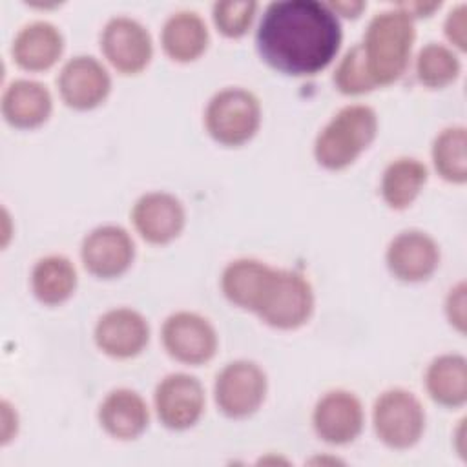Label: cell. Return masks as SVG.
I'll return each instance as SVG.
<instances>
[{"instance_id":"2","label":"cell","mask_w":467,"mask_h":467,"mask_svg":"<svg viewBox=\"0 0 467 467\" xmlns=\"http://www.w3.org/2000/svg\"><path fill=\"white\" fill-rule=\"evenodd\" d=\"M414 38V22L400 7L379 11L370 18L361 49L376 86L392 84L405 73Z\"/></svg>"},{"instance_id":"16","label":"cell","mask_w":467,"mask_h":467,"mask_svg":"<svg viewBox=\"0 0 467 467\" xmlns=\"http://www.w3.org/2000/svg\"><path fill=\"white\" fill-rule=\"evenodd\" d=\"M97 347L119 359L133 358L144 350L150 339L148 321L133 308H111L104 312L95 325Z\"/></svg>"},{"instance_id":"11","label":"cell","mask_w":467,"mask_h":467,"mask_svg":"<svg viewBox=\"0 0 467 467\" xmlns=\"http://www.w3.org/2000/svg\"><path fill=\"white\" fill-rule=\"evenodd\" d=\"M84 268L100 279L122 275L133 263L135 244L130 234L117 224H104L91 230L80 246Z\"/></svg>"},{"instance_id":"29","label":"cell","mask_w":467,"mask_h":467,"mask_svg":"<svg viewBox=\"0 0 467 467\" xmlns=\"http://www.w3.org/2000/svg\"><path fill=\"white\" fill-rule=\"evenodd\" d=\"M465 26H467V7H465V4H460V5L452 7L451 13L447 15L445 24H443V31H445V36L449 38V42L454 44L462 51L467 47V44H465L467 42Z\"/></svg>"},{"instance_id":"10","label":"cell","mask_w":467,"mask_h":467,"mask_svg":"<svg viewBox=\"0 0 467 467\" xmlns=\"http://www.w3.org/2000/svg\"><path fill=\"white\" fill-rule=\"evenodd\" d=\"M153 403L161 423L171 431L195 425L204 410V389L186 372L164 376L153 392Z\"/></svg>"},{"instance_id":"18","label":"cell","mask_w":467,"mask_h":467,"mask_svg":"<svg viewBox=\"0 0 467 467\" xmlns=\"http://www.w3.org/2000/svg\"><path fill=\"white\" fill-rule=\"evenodd\" d=\"M64 51L62 33L46 20L24 26L11 46L13 60L26 71L49 69Z\"/></svg>"},{"instance_id":"6","label":"cell","mask_w":467,"mask_h":467,"mask_svg":"<svg viewBox=\"0 0 467 467\" xmlns=\"http://www.w3.org/2000/svg\"><path fill=\"white\" fill-rule=\"evenodd\" d=\"M376 436L390 449H409L420 441L425 429V410L420 400L405 389L381 392L372 407Z\"/></svg>"},{"instance_id":"12","label":"cell","mask_w":467,"mask_h":467,"mask_svg":"<svg viewBox=\"0 0 467 467\" xmlns=\"http://www.w3.org/2000/svg\"><path fill=\"white\" fill-rule=\"evenodd\" d=\"M57 84L64 104L84 111L106 100L111 89V77L95 57L78 55L62 66Z\"/></svg>"},{"instance_id":"4","label":"cell","mask_w":467,"mask_h":467,"mask_svg":"<svg viewBox=\"0 0 467 467\" xmlns=\"http://www.w3.org/2000/svg\"><path fill=\"white\" fill-rule=\"evenodd\" d=\"M261 124V104L257 97L243 88L217 91L204 109V126L213 140L224 146L248 142Z\"/></svg>"},{"instance_id":"17","label":"cell","mask_w":467,"mask_h":467,"mask_svg":"<svg viewBox=\"0 0 467 467\" xmlns=\"http://www.w3.org/2000/svg\"><path fill=\"white\" fill-rule=\"evenodd\" d=\"M100 427L117 440L139 438L150 421V410L142 396L131 389H115L99 405Z\"/></svg>"},{"instance_id":"32","label":"cell","mask_w":467,"mask_h":467,"mask_svg":"<svg viewBox=\"0 0 467 467\" xmlns=\"http://www.w3.org/2000/svg\"><path fill=\"white\" fill-rule=\"evenodd\" d=\"M336 15H343V16H358L361 13V9L365 7L363 2H328L327 4Z\"/></svg>"},{"instance_id":"23","label":"cell","mask_w":467,"mask_h":467,"mask_svg":"<svg viewBox=\"0 0 467 467\" xmlns=\"http://www.w3.org/2000/svg\"><path fill=\"white\" fill-rule=\"evenodd\" d=\"M77 286V270L64 255H46L31 270V290L44 305H60Z\"/></svg>"},{"instance_id":"20","label":"cell","mask_w":467,"mask_h":467,"mask_svg":"<svg viewBox=\"0 0 467 467\" xmlns=\"http://www.w3.org/2000/svg\"><path fill=\"white\" fill-rule=\"evenodd\" d=\"M272 272V266L257 259H235L223 270V294L232 305L255 312Z\"/></svg>"},{"instance_id":"31","label":"cell","mask_w":467,"mask_h":467,"mask_svg":"<svg viewBox=\"0 0 467 467\" xmlns=\"http://www.w3.org/2000/svg\"><path fill=\"white\" fill-rule=\"evenodd\" d=\"M0 407H2V443H7L13 438V434H16L18 420H16V412L7 401H2Z\"/></svg>"},{"instance_id":"26","label":"cell","mask_w":467,"mask_h":467,"mask_svg":"<svg viewBox=\"0 0 467 467\" xmlns=\"http://www.w3.org/2000/svg\"><path fill=\"white\" fill-rule=\"evenodd\" d=\"M460 75V60L443 44L429 42L416 58V77L427 88H445Z\"/></svg>"},{"instance_id":"5","label":"cell","mask_w":467,"mask_h":467,"mask_svg":"<svg viewBox=\"0 0 467 467\" xmlns=\"http://www.w3.org/2000/svg\"><path fill=\"white\" fill-rule=\"evenodd\" d=\"M314 312V290L305 275L274 268L255 314L270 327L290 330L305 325Z\"/></svg>"},{"instance_id":"22","label":"cell","mask_w":467,"mask_h":467,"mask_svg":"<svg viewBox=\"0 0 467 467\" xmlns=\"http://www.w3.org/2000/svg\"><path fill=\"white\" fill-rule=\"evenodd\" d=\"M429 396L443 407H462L467 400V361L460 354H441L425 370Z\"/></svg>"},{"instance_id":"28","label":"cell","mask_w":467,"mask_h":467,"mask_svg":"<svg viewBox=\"0 0 467 467\" xmlns=\"http://www.w3.org/2000/svg\"><path fill=\"white\" fill-rule=\"evenodd\" d=\"M255 9V2H217L213 4V24L221 35L239 38L252 26Z\"/></svg>"},{"instance_id":"3","label":"cell","mask_w":467,"mask_h":467,"mask_svg":"<svg viewBox=\"0 0 467 467\" xmlns=\"http://www.w3.org/2000/svg\"><path fill=\"white\" fill-rule=\"evenodd\" d=\"M376 133L378 117L370 106H345L317 133L314 157L327 170H343L370 146Z\"/></svg>"},{"instance_id":"30","label":"cell","mask_w":467,"mask_h":467,"mask_svg":"<svg viewBox=\"0 0 467 467\" xmlns=\"http://www.w3.org/2000/svg\"><path fill=\"white\" fill-rule=\"evenodd\" d=\"M445 314L449 323L458 330L465 332V283H458L452 286L445 299Z\"/></svg>"},{"instance_id":"21","label":"cell","mask_w":467,"mask_h":467,"mask_svg":"<svg viewBox=\"0 0 467 467\" xmlns=\"http://www.w3.org/2000/svg\"><path fill=\"white\" fill-rule=\"evenodd\" d=\"M161 44L171 60L192 62L208 46V27L195 11H177L166 18L161 31Z\"/></svg>"},{"instance_id":"7","label":"cell","mask_w":467,"mask_h":467,"mask_svg":"<svg viewBox=\"0 0 467 467\" xmlns=\"http://www.w3.org/2000/svg\"><path fill=\"white\" fill-rule=\"evenodd\" d=\"M265 370L248 359L224 365L215 376L213 398L219 410L228 418H246L254 414L266 396Z\"/></svg>"},{"instance_id":"24","label":"cell","mask_w":467,"mask_h":467,"mask_svg":"<svg viewBox=\"0 0 467 467\" xmlns=\"http://www.w3.org/2000/svg\"><path fill=\"white\" fill-rule=\"evenodd\" d=\"M427 182V168L412 157L392 161L381 177V197L394 210L409 208Z\"/></svg>"},{"instance_id":"25","label":"cell","mask_w":467,"mask_h":467,"mask_svg":"<svg viewBox=\"0 0 467 467\" xmlns=\"http://www.w3.org/2000/svg\"><path fill=\"white\" fill-rule=\"evenodd\" d=\"M431 155L441 179L456 184L467 181V131L463 126L441 130L432 142Z\"/></svg>"},{"instance_id":"27","label":"cell","mask_w":467,"mask_h":467,"mask_svg":"<svg viewBox=\"0 0 467 467\" xmlns=\"http://www.w3.org/2000/svg\"><path fill=\"white\" fill-rule=\"evenodd\" d=\"M334 84L345 95H361L376 88L365 62L361 44L352 46L334 71Z\"/></svg>"},{"instance_id":"19","label":"cell","mask_w":467,"mask_h":467,"mask_svg":"<svg viewBox=\"0 0 467 467\" xmlns=\"http://www.w3.org/2000/svg\"><path fill=\"white\" fill-rule=\"evenodd\" d=\"M51 108L53 100L49 89L36 80H13L2 95L4 119L20 130H31L44 124Z\"/></svg>"},{"instance_id":"9","label":"cell","mask_w":467,"mask_h":467,"mask_svg":"<svg viewBox=\"0 0 467 467\" xmlns=\"http://www.w3.org/2000/svg\"><path fill=\"white\" fill-rule=\"evenodd\" d=\"M106 60L122 75L140 73L151 60L153 44L146 27L130 16H113L100 33Z\"/></svg>"},{"instance_id":"13","label":"cell","mask_w":467,"mask_h":467,"mask_svg":"<svg viewBox=\"0 0 467 467\" xmlns=\"http://www.w3.org/2000/svg\"><path fill=\"white\" fill-rule=\"evenodd\" d=\"M365 423L363 405L356 394L336 389L323 394L312 412V425L316 434L332 445H345L354 441Z\"/></svg>"},{"instance_id":"15","label":"cell","mask_w":467,"mask_h":467,"mask_svg":"<svg viewBox=\"0 0 467 467\" xmlns=\"http://www.w3.org/2000/svg\"><path fill=\"white\" fill-rule=\"evenodd\" d=\"M387 266L394 277L407 283L429 279L440 263L438 243L421 230H403L387 246Z\"/></svg>"},{"instance_id":"14","label":"cell","mask_w":467,"mask_h":467,"mask_svg":"<svg viewBox=\"0 0 467 467\" xmlns=\"http://www.w3.org/2000/svg\"><path fill=\"white\" fill-rule=\"evenodd\" d=\"M186 213L182 202L166 192L140 195L131 208V223L139 235L151 244L173 241L184 228Z\"/></svg>"},{"instance_id":"8","label":"cell","mask_w":467,"mask_h":467,"mask_svg":"<svg viewBox=\"0 0 467 467\" xmlns=\"http://www.w3.org/2000/svg\"><path fill=\"white\" fill-rule=\"evenodd\" d=\"M161 339L164 350L186 365L206 363L217 350V334L212 323L188 310L175 312L164 319Z\"/></svg>"},{"instance_id":"1","label":"cell","mask_w":467,"mask_h":467,"mask_svg":"<svg viewBox=\"0 0 467 467\" xmlns=\"http://www.w3.org/2000/svg\"><path fill=\"white\" fill-rule=\"evenodd\" d=\"M341 24L317 0H283L266 5L255 46L261 58L285 75L305 77L325 69L339 51Z\"/></svg>"},{"instance_id":"33","label":"cell","mask_w":467,"mask_h":467,"mask_svg":"<svg viewBox=\"0 0 467 467\" xmlns=\"http://www.w3.org/2000/svg\"><path fill=\"white\" fill-rule=\"evenodd\" d=\"M396 7L403 9L410 18L412 16H429L436 7H440V2L436 4H421V2H416V4H398Z\"/></svg>"}]
</instances>
